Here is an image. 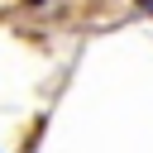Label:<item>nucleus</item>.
Segmentation results:
<instances>
[{
    "instance_id": "obj_1",
    "label": "nucleus",
    "mask_w": 153,
    "mask_h": 153,
    "mask_svg": "<svg viewBox=\"0 0 153 153\" xmlns=\"http://www.w3.org/2000/svg\"><path fill=\"white\" fill-rule=\"evenodd\" d=\"M24 5H33V10H38V5H48V0H24Z\"/></svg>"
},
{
    "instance_id": "obj_2",
    "label": "nucleus",
    "mask_w": 153,
    "mask_h": 153,
    "mask_svg": "<svg viewBox=\"0 0 153 153\" xmlns=\"http://www.w3.org/2000/svg\"><path fill=\"white\" fill-rule=\"evenodd\" d=\"M148 10H153V5H148Z\"/></svg>"
}]
</instances>
